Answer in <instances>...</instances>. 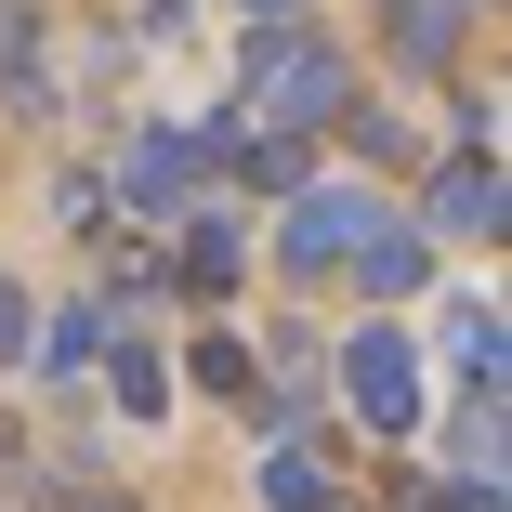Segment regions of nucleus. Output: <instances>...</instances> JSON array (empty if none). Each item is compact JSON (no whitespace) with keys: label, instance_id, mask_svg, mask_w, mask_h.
Listing matches in <instances>:
<instances>
[{"label":"nucleus","instance_id":"obj_1","mask_svg":"<svg viewBox=\"0 0 512 512\" xmlns=\"http://www.w3.org/2000/svg\"><path fill=\"white\" fill-rule=\"evenodd\" d=\"M237 106H250L276 145H289V132H329V119L355 106V66H342L329 40H302V27H263V40H250V79H237ZM250 119H237V132H250Z\"/></svg>","mask_w":512,"mask_h":512},{"label":"nucleus","instance_id":"obj_2","mask_svg":"<svg viewBox=\"0 0 512 512\" xmlns=\"http://www.w3.org/2000/svg\"><path fill=\"white\" fill-rule=\"evenodd\" d=\"M368 224H381V197H368V184H302V197H289V224H276V263L316 289V276H342V263L368 250Z\"/></svg>","mask_w":512,"mask_h":512},{"label":"nucleus","instance_id":"obj_3","mask_svg":"<svg viewBox=\"0 0 512 512\" xmlns=\"http://www.w3.org/2000/svg\"><path fill=\"white\" fill-rule=\"evenodd\" d=\"M342 394H355L368 434H421V342H407L394 316H368V329L342 342Z\"/></svg>","mask_w":512,"mask_h":512},{"label":"nucleus","instance_id":"obj_4","mask_svg":"<svg viewBox=\"0 0 512 512\" xmlns=\"http://www.w3.org/2000/svg\"><path fill=\"white\" fill-rule=\"evenodd\" d=\"M421 237H499V171H486V158H447V171H434Z\"/></svg>","mask_w":512,"mask_h":512},{"label":"nucleus","instance_id":"obj_5","mask_svg":"<svg viewBox=\"0 0 512 512\" xmlns=\"http://www.w3.org/2000/svg\"><path fill=\"white\" fill-rule=\"evenodd\" d=\"M184 184H197V145L145 132V145H132V171H119V211H184Z\"/></svg>","mask_w":512,"mask_h":512},{"label":"nucleus","instance_id":"obj_6","mask_svg":"<svg viewBox=\"0 0 512 512\" xmlns=\"http://www.w3.org/2000/svg\"><path fill=\"white\" fill-rule=\"evenodd\" d=\"M355 276H368L381 302H407V289H421V276H434V237H421V224H394V211H381V224H368V250H355Z\"/></svg>","mask_w":512,"mask_h":512},{"label":"nucleus","instance_id":"obj_7","mask_svg":"<svg viewBox=\"0 0 512 512\" xmlns=\"http://www.w3.org/2000/svg\"><path fill=\"white\" fill-rule=\"evenodd\" d=\"M237 263H250V237H237L224 211H184V289H197V302H224Z\"/></svg>","mask_w":512,"mask_h":512},{"label":"nucleus","instance_id":"obj_8","mask_svg":"<svg viewBox=\"0 0 512 512\" xmlns=\"http://www.w3.org/2000/svg\"><path fill=\"white\" fill-rule=\"evenodd\" d=\"M394 66H460V0H394Z\"/></svg>","mask_w":512,"mask_h":512},{"label":"nucleus","instance_id":"obj_9","mask_svg":"<svg viewBox=\"0 0 512 512\" xmlns=\"http://www.w3.org/2000/svg\"><path fill=\"white\" fill-rule=\"evenodd\" d=\"M106 394L132 407V421H158V407H171V368H158L145 342H106Z\"/></svg>","mask_w":512,"mask_h":512},{"label":"nucleus","instance_id":"obj_10","mask_svg":"<svg viewBox=\"0 0 512 512\" xmlns=\"http://www.w3.org/2000/svg\"><path fill=\"white\" fill-rule=\"evenodd\" d=\"M224 158H237V184H263V197H302V184H316V171H302V145H276V132H237Z\"/></svg>","mask_w":512,"mask_h":512},{"label":"nucleus","instance_id":"obj_11","mask_svg":"<svg viewBox=\"0 0 512 512\" xmlns=\"http://www.w3.org/2000/svg\"><path fill=\"white\" fill-rule=\"evenodd\" d=\"M447 355H460V381H473V394H499V302H460Z\"/></svg>","mask_w":512,"mask_h":512},{"label":"nucleus","instance_id":"obj_12","mask_svg":"<svg viewBox=\"0 0 512 512\" xmlns=\"http://www.w3.org/2000/svg\"><path fill=\"white\" fill-rule=\"evenodd\" d=\"M447 447H460V486H499V394H473V407H460Z\"/></svg>","mask_w":512,"mask_h":512},{"label":"nucleus","instance_id":"obj_13","mask_svg":"<svg viewBox=\"0 0 512 512\" xmlns=\"http://www.w3.org/2000/svg\"><path fill=\"white\" fill-rule=\"evenodd\" d=\"M106 342H119V316H106V289H92V302H66V316H53V368H92Z\"/></svg>","mask_w":512,"mask_h":512},{"label":"nucleus","instance_id":"obj_14","mask_svg":"<svg viewBox=\"0 0 512 512\" xmlns=\"http://www.w3.org/2000/svg\"><path fill=\"white\" fill-rule=\"evenodd\" d=\"M263 499H276V512H316V499H329V473L302 460V447H276V460H263Z\"/></svg>","mask_w":512,"mask_h":512},{"label":"nucleus","instance_id":"obj_15","mask_svg":"<svg viewBox=\"0 0 512 512\" xmlns=\"http://www.w3.org/2000/svg\"><path fill=\"white\" fill-rule=\"evenodd\" d=\"M342 132H355V145H368V158H407V145H421V132H407V119H394V106H342Z\"/></svg>","mask_w":512,"mask_h":512},{"label":"nucleus","instance_id":"obj_16","mask_svg":"<svg viewBox=\"0 0 512 512\" xmlns=\"http://www.w3.org/2000/svg\"><path fill=\"white\" fill-rule=\"evenodd\" d=\"M197 394H250V355L237 342H197Z\"/></svg>","mask_w":512,"mask_h":512},{"label":"nucleus","instance_id":"obj_17","mask_svg":"<svg viewBox=\"0 0 512 512\" xmlns=\"http://www.w3.org/2000/svg\"><path fill=\"white\" fill-rule=\"evenodd\" d=\"M394 512H499V486H407Z\"/></svg>","mask_w":512,"mask_h":512},{"label":"nucleus","instance_id":"obj_18","mask_svg":"<svg viewBox=\"0 0 512 512\" xmlns=\"http://www.w3.org/2000/svg\"><path fill=\"white\" fill-rule=\"evenodd\" d=\"M27 342H40V329H27V289H14V276H0V368H14Z\"/></svg>","mask_w":512,"mask_h":512},{"label":"nucleus","instance_id":"obj_19","mask_svg":"<svg viewBox=\"0 0 512 512\" xmlns=\"http://www.w3.org/2000/svg\"><path fill=\"white\" fill-rule=\"evenodd\" d=\"M250 14H263V27H289V0H250Z\"/></svg>","mask_w":512,"mask_h":512},{"label":"nucleus","instance_id":"obj_20","mask_svg":"<svg viewBox=\"0 0 512 512\" xmlns=\"http://www.w3.org/2000/svg\"><path fill=\"white\" fill-rule=\"evenodd\" d=\"M66 512H132V499H66Z\"/></svg>","mask_w":512,"mask_h":512},{"label":"nucleus","instance_id":"obj_21","mask_svg":"<svg viewBox=\"0 0 512 512\" xmlns=\"http://www.w3.org/2000/svg\"><path fill=\"white\" fill-rule=\"evenodd\" d=\"M316 512H355V499H342V486H329V499H316Z\"/></svg>","mask_w":512,"mask_h":512}]
</instances>
